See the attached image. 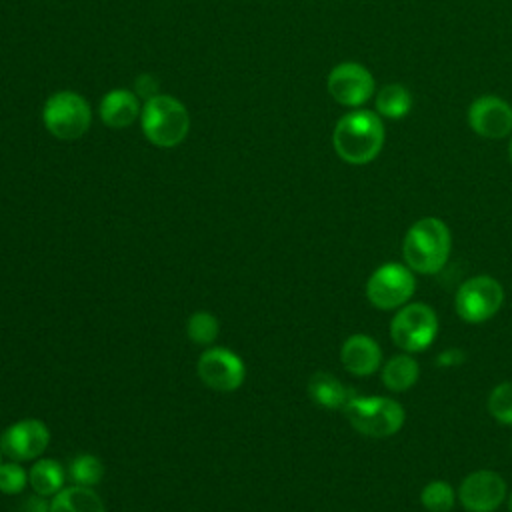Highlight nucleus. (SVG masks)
I'll use <instances>...</instances> for the list:
<instances>
[{
    "label": "nucleus",
    "mask_w": 512,
    "mask_h": 512,
    "mask_svg": "<svg viewBox=\"0 0 512 512\" xmlns=\"http://www.w3.org/2000/svg\"><path fill=\"white\" fill-rule=\"evenodd\" d=\"M140 112L142 108L138 96L126 88L110 90L100 102V118L108 128L114 130L128 128L130 124H134Z\"/></svg>",
    "instance_id": "2eb2a0df"
},
{
    "label": "nucleus",
    "mask_w": 512,
    "mask_h": 512,
    "mask_svg": "<svg viewBox=\"0 0 512 512\" xmlns=\"http://www.w3.org/2000/svg\"><path fill=\"white\" fill-rule=\"evenodd\" d=\"M470 128L484 138H504L512 134V106L500 96H478L468 108Z\"/></svg>",
    "instance_id": "ddd939ff"
},
{
    "label": "nucleus",
    "mask_w": 512,
    "mask_h": 512,
    "mask_svg": "<svg viewBox=\"0 0 512 512\" xmlns=\"http://www.w3.org/2000/svg\"><path fill=\"white\" fill-rule=\"evenodd\" d=\"M452 248V236L448 226L434 216L416 220L402 244L404 262L412 272L436 274L444 268Z\"/></svg>",
    "instance_id": "f03ea898"
},
{
    "label": "nucleus",
    "mask_w": 512,
    "mask_h": 512,
    "mask_svg": "<svg viewBox=\"0 0 512 512\" xmlns=\"http://www.w3.org/2000/svg\"><path fill=\"white\" fill-rule=\"evenodd\" d=\"M456 496L468 512H494L506 498V482L494 470H476L462 480Z\"/></svg>",
    "instance_id": "f8f14e48"
},
{
    "label": "nucleus",
    "mask_w": 512,
    "mask_h": 512,
    "mask_svg": "<svg viewBox=\"0 0 512 512\" xmlns=\"http://www.w3.org/2000/svg\"><path fill=\"white\" fill-rule=\"evenodd\" d=\"M438 334L436 312L422 302L400 306L390 322L392 342L404 352L426 350Z\"/></svg>",
    "instance_id": "423d86ee"
},
{
    "label": "nucleus",
    "mask_w": 512,
    "mask_h": 512,
    "mask_svg": "<svg viewBox=\"0 0 512 512\" xmlns=\"http://www.w3.org/2000/svg\"><path fill=\"white\" fill-rule=\"evenodd\" d=\"M508 158H510V162H512V138H510V144H508Z\"/></svg>",
    "instance_id": "cd10ccee"
},
{
    "label": "nucleus",
    "mask_w": 512,
    "mask_h": 512,
    "mask_svg": "<svg viewBox=\"0 0 512 512\" xmlns=\"http://www.w3.org/2000/svg\"><path fill=\"white\" fill-rule=\"evenodd\" d=\"M354 430L368 438H386L404 424V408L386 396H358L356 392L342 410Z\"/></svg>",
    "instance_id": "20e7f679"
},
{
    "label": "nucleus",
    "mask_w": 512,
    "mask_h": 512,
    "mask_svg": "<svg viewBox=\"0 0 512 512\" xmlns=\"http://www.w3.org/2000/svg\"><path fill=\"white\" fill-rule=\"evenodd\" d=\"M418 374H420V366L412 356L396 354L390 360H386V364L382 366L380 378L390 392H406L416 384Z\"/></svg>",
    "instance_id": "a211bd4d"
},
{
    "label": "nucleus",
    "mask_w": 512,
    "mask_h": 512,
    "mask_svg": "<svg viewBox=\"0 0 512 512\" xmlns=\"http://www.w3.org/2000/svg\"><path fill=\"white\" fill-rule=\"evenodd\" d=\"M68 476L78 486H96L104 476V464L92 454H78L68 468Z\"/></svg>",
    "instance_id": "412c9836"
},
{
    "label": "nucleus",
    "mask_w": 512,
    "mask_h": 512,
    "mask_svg": "<svg viewBox=\"0 0 512 512\" xmlns=\"http://www.w3.org/2000/svg\"><path fill=\"white\" fill-rule=\"evenodd\" d=\"M48 512H106V508L92 488L72 484L52 496Z\"/></svg>",
    "instance_id": "f3484780"
},
{
    "label": "nucleus",
    "mask_w": 512,
    "mask_h": 512,
    "mask_svg": "<svg viewBox=\"0 0 512 512\" xmlns=\"http://www.w3.org/2000/svg\"><path fill=\"white\" fill-rule=\"evenodd\" d=\"M218 330H220V324H218L216 316L206 312V310L194 312L188 318V324H186L188 338L192 342H196V344H202V346L212 344L216 340V336H218Z\"/></svg>",
    "instance_id": "5701e85b"
},
{
    "label": "nucleus",
    "mask_w": 512,
    "mask_h": 512,
    "mask_svg": "<svg viewBox=\"0 0 512 512\" xmlns=\"http://www.w3.org/2000/svg\"><path fill=\"white\" fill-rule=\"evenodd\" d=\"M340 360L346 372L354 376H370L382 364V350L378 342L368 334H352L340 348Z\"/></svg>",
    "instance_id": "4468645a"
},
{
    "label": "nucleus",
    "mask_w": 512,
    "mask_h": 512,
    "mask_svg": "<svg viewBox=\"0 0 512 512\" xmlns=\"http://www.w3.org/2000/svg\"><path fill=\"white\" fill-rule=\"evenodd\" d=\"M456 498L452 486L444 480H432L420 492V502L428 512H450Z\"/></svg>",
    "instance_id": "4be33fe9"
},
{
    "label": "nucleus",
    "mask_w": 512,
    "mask_h": 512,
    "mask_svg": "<svg viewBox=\"0 0 512 512\" xmlns=\"http://www.w3.org/2000/svg\"><path fill=\"white\" fill-rule=\"evenodd\" d=\"M412 110V94L402 84H386L376 92V114L400 120Z\"/></svg>",
    "instance_id": "aec40b11"
},
{
    "label": "nucleus",
    "mask_w": 512,
    "mask_h": 512,
    "mask_svg": "<svg viewBox=\"0 0 512 512\" xmlns=\"http://www.w3.org/2000/svg\"><path fill=\"white\" fill-rule=\"evenodd\" d=\"M28 484V472L20 466V462H0V492L14 496L24 490Z\"/></svg>",
    "instance_id": "393cba45"
},
{
    "label": "nucleus",
    "mask_w": 512,
    "mask_h": 512,
    "mask_svg": "<svg viewBox=\"0 0 512 512\" xmlns=\"http://www.w3.org/2000/svg\"><path fill=\"white\" fill-rule=\"evenodd\" d=\"M384 124L376 112L356 108L346 112L334 126L332 144L336 154L354 166L372 162L384 146Z\"/></svg>",
    "instance_id": "f257e3e1"
},
{
    "label": "nucleus",
    "mask_w": 512,
    "mask_h": 512,
    "mask_svg": "<svg viewBox=\"0 0 512 512\" xmlns=\"http://www.w3.org/2000/svg\"><path fill=\"white\" fill-rule=\"evenodd\" d=\"M488 412L500 424L512 426V382H502L488 396Z\"/></svg>",
    "instance_id": "b1692460"
},
{
    "label": "nucleus",
    "mask_w": 512,
    "mask_h": 512,
    "mask_svg": "<svg viewBox=\"0 0 512 512\" xmlns=\"http://www.w3.org/2000/svg\"><path fill=\"white\" fill-rule=\"evenodd\" d=\"M330 96L348 108H358L374 96V76L358 62L336 64L326 80Z\"/></svg>",
    "instance_id": "9d476101"
},
{
    "label": "nucleus",
    "mask_w": 512,
    "mask_h": 512,
    "mask_svg": "<svg viewBox=\"0 0 512 512\" xmlns=\"http://www.w3.org/2000/svg\"><path fill=\"white\" fill-rule=\"evenodd\" d=\"M416 290L414 274L408 266L386 262L378 266L366 282V298L380 310H396L404 306Z\"/></svg>",
    "instance_id": "0eeeda50"
},
{
    "label": "nucleus",
    "mask_w": 512,
    "mask_h": 512,
    "mask_svg": "<svg viewBox=\"0 0 512 512\" xmlns=\"http://www.w3.org/2000/svg\"><path fill=\"white\" fill-rule=\"evenodd\" d=\"M64 480H66V472L62 464L52 458H40L28 470V484L36 494L44 498L58 494L64 488Z\"/></svg>",
    "instance_id": "6ab92c4d"
},
{
    "label": "nucleus",
    "mask_w": 512,
    "mask_h": 512,
    "mask_svg": "<svg viewBox=\"0 0 512 512\" xmlns=\"http://www.w3.org/2000/svg\"><path fill=\"white\" fill-rule=\"evenodd\" d=\"M50 510V502L44 500V496L36 494V496H30L26 500V504L22 506V512H48Z\"/></svg>",
    "instance_id": "bb28decb"
},
{
    "label": "nucleus",
    "mask_w": 512,
    "mask_h": 512,
    "mask_svg": "<svg viewBox=\"0 0 512 512\" xmlns=\"http://www.w3.org/2000/svg\"><path fill=\"white\" fill-rule=\"evenodd\" d=\"M502 302H504L502 284L488 274H480L460 284L454 306L462 320L470 324H478V322L490 320L500 310Z\"/></svg>",
    "instance_id": "6e6552de"
},
{
    "label": "nucleus",
    "mask_w": 512,
    "mask_h": 512,
    "mask_svg": "<svg viewBox=\"0 0 512 512\" xmlns=\"http://www.w3.org/2000/svg\"><path fill=\"white\" fill-rule=\"evenodd\" d=\"M0 458H2V450H0Z\"/></svg>",
    "instance_id": "c756f323"
},
{
    "label": "nucleus",
    "mask_w": 512,
    "mask_h": 512,
    "mask_svg": "<svg viewBox=\"0 0 512 512\" xmlns=\"http://www.w3.org/2000/svg\"><path fill=\"white\" fill-rule=\"evenodd\" d=\"M42 122L58 140H76L84 136L92 122L90 104L72 90H62L44 102Z\"/></svg>",
    "instance_id": "39448f33"
},
{
    "label": "nucleus",
    "mask_w": 512,
    "mask_h": 512,
    "mask_svg": "<svg viewBox=\"0 0 512 512\" xmlns=\"http://www.w3.org/2000/svg\"><path fill=\"white\" fill-rule=\"evenodd\" d=\"M158 94V82L154 76L150 74H142L136 78V96H142V98H152Z\"/></svg>",
    "instance_id": "a878e982"
},
{
    "label": "nucleus",
    "mask_w": 512,
    "mask_h": 512,
    "mask_svg": "<svg viewBox=\"0 0 512 512\" xmlns=\"http://www.w3.org/2000/svg\"><path fill=\"white\" fill-rule=\"evenodd\" d=\"M50 442V430L42 420L24 418L8 426L0 436V450L10 460L26 462L40 458Z\"/></svg>",
    "instance_id": "9b49d317"
},
{
    "label": "nucleus",
    "mask_w": 512,
    "mask_h": 512,
    "mask_svg": "<svg viewBox=\"0 0 512 512\" xmlns=\"http://www.w3.org/2000/svg\"><path fill=\"white\" fill-rule=\"evenodd\" d=\"M200 380L216 392H232L242 386L246 368L242 358L228 348H208L200 354L196 364Z\"/></svg>",
    "instance_id": "1a4fd4ad"
},
{
    "label": "nucleus",
    "mask_w": 512,
    "mask_h": 512,
    "mask_svg": "<svg viewBox=\"0 0 512 512\" xmlns=\"http://www.w3.org/2000/svg\"><path fill=\"white\" fill-rule=\"evenodd\" d=\"M354 390L346 388L336 376L328 372H316L308 380L310 400L324 410H344Z\"/></svg>",
    "instance_id": "dca6fc26"
},
{
    "label": "nucleus",
    "mask_w": 512,
    "mask_h": 512,
    "mask_svg": "<svg viewBox=\"0 0 512 512\" xmlns=\"http://www.w3.org/2000/svg\"><path fill=\"white\" fill-rule=\"evenodd\" d=\"M144 136L158 148L178 146L190 128L186 106L168 94H156L144 102L140 112Z\"/></svg>",
    "instance_id": "7ed1b4c3"
},
{
    "label": "nucleus",
    "mask_w": 512,
    "mask_h": 512,
    "mask_svg": "<svg viewBox=\"0 0 512 512\" xmlns=\"http://www.w3.org/2000/svg\"><path fill=\"white\" fill-rule=\"evenodd\" d=\"M508 510L512 512V496H510V500H508Z\"/></svg>",
    "instance_id": "c85d7f7f"
}]
</instances>
